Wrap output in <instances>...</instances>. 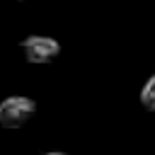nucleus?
<instances>
[{"label":"nucleus","mask_w":155,"mask_h":155,"mask_svg":"<svg viewBox=\"0 0 155 155\" xmlns=\"http://www.w3.org/2000/svg\"><path fill=\"white\" fill-rule=\"evenodd\" d=\"M46 155H65V153H46Z\"/></svg>","instance_id":"obj_4"},{"label":"nucleus","mask_w":155,"mask_h":155,"mask_svg":"<svg viewBox=\"0 0 155 155\" xmlns=\"http://www.w3.org/2000/svg\"><path fill=\"white\" fill-rule=\"evenodd\" d=\"M19 51L24 56L27 63H36V65H44V63H53L58 56H61V44L51 36H41V34H31L27 39L19 41Z\"/></svg>","instance_id":"obj_2"},{"label":"nucleus","mask_w":155,"mask_h":155,"mask_svg":"<svg viewBox=\"0 0 155 155\" xmlns=\"http://www.w3.org/2000/svg\"><path fill=\"white\" fill-rule=\"evenodd\" d=\"M140 104L148 111H155V75L143 85V90H140Z\"/></svg>","instance_id":"obj_3"},{"label":"nucleus","mask_w":155,"mask_h":155,"mask_svg":"<svg viewBox=\"0 0 155 155\" xmlns=\"http://www.w3.org/2000/svg\"><path fill=\"white\" fill-rule=\"evenodd\" d=\"M34 114H36V102L29 97L12 94L0 102V126L2 128H19V126L29 124Z\"/></svg>","instance_id":"obj_1"}]
</instances>
